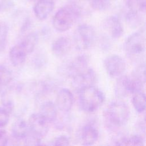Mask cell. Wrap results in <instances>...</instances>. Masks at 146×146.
Returning a JSON list of instances; mask_svg holds the SVG:
<instances>
[{
    "label": "cell",
    "instance_id": "5",
    "mask_svg": "<svg viewBox=\"0 0 146 146\" xmlns=\"http://www.w3.org/2000/svg\"><path fill=\"white\" fill-rule=\"evenodd\" d=\"M73 39L77 49L79 50L89 49L95 42L96 33L95 29L90 25L82 24L75 29Z\"/></svg>",
    "mask_w": 146,
    "mask_h": 146
},
{
    "label": "cell",
    "instance_id": "20",
    "mask_svg": "<svg viewBox=\"0 0 146 146\" xmlns=\"http://www.w3.org/2000/svg\"><path fill=\"white\" fill-rule=\"evenodd\" d=\"M144 139L142 136L137 135L122 137L116 141V145H143Z\"/></svg>",
    "mask_w": 146,
    "mask_h": 146
},
{
    "label": "cell",
    "instance_id": "25",
    "mask_svg": "<svg viewBox=\"0 0 146 146\" xmlns=\"http://www.w3.org/2000/svg\"><path fill=\"white\" fill-rule=\"evenodd\" d=\"M88 1L90 6L98 11L108 10L111 5V0H88Z\"/></svg>",
    "mask_w": 146,
    "mask_h": 146
},
{
    "label": "cell",
    "instance_id": "14",
    "mask_svg": "<svg viewBox=\"0 0 146 146\" xmlns=\"http://www.w3.org/2000/svg\"><path fill=\"white\" fill-rule=\"evenodd\" d=\"M55 7L52 0H38L33 7V11L35 17L40 20L46 19L53 11Z\"/></svg>",
    "mask_w": 146,
    "mask_h": 146
},
{
    "label": "cell",
    "instance_id": "10",
    "mask_svg": "<svg viewBox=\"0 0 146 146\" xmlns=\"http://www.w3.org/2000/svg\"><path fill=\"white\" fill-rule=\"evenodd\" d=\"M28 125L31 132L41 138L45 136L49 130L48 122L39 113H34L30 116Z\"/></svg>",
    "mask_w": 146,
    "mask_h": 146
},
{
    "label": "cell",
    "instance_id": "18",
    "mask_svg": "<svg viewBox=\"0 0 146 146\" xmlns=\"http://www.w3.org/2000/svg\"><path fill=\"white\" fill-rule=\"evenodd\" d=\"M48 123L55 121L58 116L57 107L51 101L44 102L40 106L39 112Z\"/></svg>",
    "mask_w": 146,
    "mask_h": 146
},
{
    "label": "cell",
    "instance_id": "2",
    "mask_svg": "<svg viewBox=\"0 0 146 146\" xmlns=\"http://www.w3.org/2000/svg\"><path fill=\"white\" fill-rule=\"evenodd\" d=\"M82 10L75 3H70L60 8L54 14L52 24L59 32H64L72 27L80 18Z\"/></svg>",
    "mask_w": 146,
    "mask_h": 146
},
{
    "label": "cell",
    "instance_id": "21",
    "mask_svg": "<svg viewBox=\"0 0 146 146\" xmlns=\"http://www.w3.org/2000/svg\"><path fill=\"white\" fill-rule=\"evenodd\" d=\"M132 99V104L138 113H142L145 108V96L143 91L133 94Z\"/></svg>",
    "mask_w": 146,
    "mask_h": 146
},
{
    "label": "cell",
    "instance_id": "17",
    "mask_svg": "<svg viewBox=\"0 0 146 146\" xmlns=\"http://www.w3.org/2000/svg\"><path fill=\"white\" fill-rule=\"evenodd\" d=\"M11 135L13 137L18 141L23 140L29 133L30 129L28 123L22 119L15 120L11 127Z\"/></svg>",
    "mask_w": 146,
    "mask_h": 146
},
{
    "label": "cell",
    "instance_id": "26",
    "mask_svg": "<svg viewBox=\"0 0 146 146\" xmlns=\"http://www.w3.org/2000/svg\"><path fill=\"white\" fill-rule=\"evenodd\" d=\"M9 34V26L4 22L0 21V51H3L6 47Z\"/></svg>",
    "mask_w": 146,
    "mask_h": 146
},
{
    "label": "cell",
    "instance_id": "3",
    "mask_svg": "<svg viewBox=\"0 0 146 146\" xmlns=\"http://www.w3.org/2000/svg\"><path fill=\"white\" fill-rule=\"evenodd\" d=\"M78 94L79 107L86 112H94L102 106L105 100L104 93L94 86L81 90Z\"/></svg>",
    "mask_w": 146,
    "mask_h": 146
},
{
    "label": "cell",
    "instance_id": "6",
    "mask_svg": "<svg viewBox=\"0 0 146 146\" xmlns=\"http://www.w3.org/2000/svg\"><path fill=\"white\" fill-rule=\"evenodd\" d=\"M145 42L144 35L141 31L131 34L126 39L124 48L129 57H136L142 55L145 51Z\"/></svg>",
    "mask_w": 146,
    "mask_h": 146
},
{
    "label": "cell",
    "instance_id": "19",
    "mask_svg": "<svg viewBox=\"0 0 146 146\" xmlns=\"http://www.w3.org/2000/svg\"><path fill=\"white\" fill-rule=\"evenodd\" d=\"M38 35L36 33H30L26 35L19 43L26 50L27 54H30L34 50L38 41Z\"/></svg>",
    "mask_w": 146,
    "mask_h": 146
},
{
    "label": "cell",
    "instance_id": "31",
    "mask_svg": "<svg viewBox=\"0 0 146 146\" xmlns=\"http://www.w3.org/2000/svg\"><path fill=\"white\" fill-rule=\"evenodd\" d=\"M132 76L139 79V80H141L143 83H145V65L143 64L139 66L137 68H136Z\"/></svg>",
    "mask_w": 146,
    "mask_h": 146
},
{
    "label": "cell",
    "instance_id": "16",
    "mask_svg": "<svg viewBox=\"0 0 146 146\" xmlns=\"http://www.w3.org/2000/svg\"><path fill=\"white\" fill-rule=\"evenodd\" d=\"M27 52L19 43L13 46L9 51V59L11 63L15 67H18L22 65L26 61L27 56Z\"/></svg>",
    "mask_w": 146,
    "mask_h": 146
},
{
    "label": "cell",
    "instance_id": "22",
    "mask_svg": "<svg viewBox=\"0 0 146 146\" xmlns=\"http://www.w3.org/2000/svg\"><path fill=\"white\" fill-rule=\"evenodd\" d=\"M125 5L128 10L144 13L146 7V0H125Z\"/></svg>",
    "mask_w": 146,
    "mask_h": 146
},
{
    "label": "cell",
    "instance_id": "27",
    "mask_svg": "<svg viewBox=\"0 0 146 146\" xmlns=\"http://www.w3.org/2000/svg\"><path fill=\"white\" fill-rule=\"evenodd\" d=\"M15 5L14 0H0V15L12 10Z\"/></svg>",
    "mask_w": 146,
    "mask_h": 146
},
{
    "label": "cell",
    "instance_id": "13",
    "mask_svg": "<svg viewBox=\"0 0 146 146\" xmlns=\"http://www.w3.org/2000/svg\"><path fill=\"white\" fill-rule=\"evenodd\" d=\"M80 140L82 145L94 144L99 138V131L95 125L91 123L84 124L80 130Z\"/></svg>",
    "mask_w": 146,
    "mask_h": 146
},
{
    "label": "cell",
    "instance_id": "4",
    "mask_svg": "<svg viewBox=\"0 0 146 146\" xmlns=\"http://www.w3.org/2000/svg\"><path fill=\"white\" fill-rule=\"evenodd\" d=\"M144 84L141 80L133 76L122 75L117 78L115 86V92L118 98H123L130 94L143 91Z\"/></svg>",
    "mask_w": 146,
    "mask_h": 146
},
{
    "label": "cell",
    "instance_id": "9",
    "mask_svg": "<svg viewBox=\"0 0 146 146\" xmlns=\"http://www.w3.org/2000/svg\"><path fill=\"white\" fill-rule=\"evenodd\" d=\"M88 63L89 57L87 55L82 54L78 55L65 65L64 74L72 78L88 67Z\"/></svg>",
    "mask_w": 146,
    "mask_h": 146
},
{
    "label": "cell",
    "instance_id": "15",
    "mask_svg": "<svg viewBox=\"0 0 146 146\" xmlns=\"http://www.w3.org/2000/svg\"><path fill=\"white\" fill-rule=\"evenodd\" d=\"M72 47L71 40L66 36H60L55 39L51 45L53 54L58 58H62L69 53Z\"/></svg>",
    "mask_w": 146,
    "mask_h": 146
},
{
    "label": "cell",
    "instance_id": "11",
    "mask_svg": "<svg viewBox=\"0 0 146 146\" xmlns=\"http://www.w3.org/2000/svg\"><path fill=\"white\" fill-rule=\"evenodd\" d=\"M103 27L108 35L113 39L120 38L124 33V29L119 18L116 15H110L105 18Z\"/></svg>",
    "mask_w": 146,
    "mask_h": 146
},
{
    "label": "cell",
    "instance_id": "30",
    "mask_svg": "<svg viewBox=\"0 0 146 146\" xmlns=\"http://www.w3.org/2000/svg\"><path fill=\"white\" fill-rule=\"evenodd\" d=\"M46 56L44 54L39 53L34 57V64L36 68L40 69L46 64Z\"/></svg>",
    "mask_w": 146,
    "mask_h": 146
},
{
    "label": "cell",
    "instance_id": "32",
    "mask_svg": "<svg viewBox=\"0 0 146 146\" xmlns=\"http://www.w3.org/2000/svg\"><path fill=\"white\" fill-rule=\"evenodd\" d=\"M9 142V137L6 131L1 128L0 129V146H5Z\"/></svg>",
    "mask_w": 146,
    "mask_h": 146
},
{
    "label": "cell",
    "instance_id": "28",
    "mask_svg": "<svg viewBox=\"0 0 146 146\" xmlns=\"http://www.w3.org/2000/svg\"><path fill=\"white\" fill-rule=\"evenodd\" d=\"M10 113L2 107H0V128L5 127L9 123Z\"/></svg>",
    "mask_w": 146,
    "mask_h": 146
},
{
    "label": "cell",
    "instance_id": "24",
    "mask_svg": "<svg viewBox=\"0 0 146 146\" xmlns=\"http://www.w3.org/2000/svg\"><path fill=\"white\" fill-rule=\"evenodd\" d=\"M13 79V74L7 67L0 64V87L7 86Z\"/></svg>",
    "mask_w": 146,
    "mask_h": 146
},
{
    "label": "cell",
    "instance_id": "33",
    "mask_svg": "<svg viewBox=\"0 0 146 146\" xmlns=\"http://www.w3.org/2000/svg\"><path fill=\"white\" fill-rule=\"evenodd\" d=\"M31 1H38V0H31Z\"/></svg>",
    "mask_w": 146,
    "mask_h": 146
},
{
    "label": "cell",
    "instance_id": "7",
    "mask_svg": "<svg viewBox=\"0 0 146 146\" xmlns=\"http://www.w3.org/2000/svg\"><path fill=\"white\" fill-rule=\"evenodd\" d=\"M104 66L109 76L118 78L124 72L126 69V63L120 55L112 54L104 59Z\"/></svg>",
    "mask_w": 146,
    "mask_h": 146
},
{
    "label": "cell",
    "instance_id": "12",
    "mask_svg": "<svg viewBox=\"0 0 146 146\" xmlns=\"http://www.w3.org/2000/svg\"><path fill=\"white\" fill-rule=\"evenodd\" d=\"M73 103L74 96L70 90L63 88L58 91L56 98L57 108L63 112H68L71 110Z\"/></svg>",
    "mask_w": 146,
    "mask_h": 146
},
{
    "label": "cell",
    "instance_id": "1",
    "mask_svg": "<svg viewBox=\"0 0 146 146\" xmlns=\"http://www.w3.org/2000/svg\"><path fill=\"white\" fill-rule=\"evenodd\" d=\"M129 115L130 111L128 106L120 100L111 102L103 113L106 126L112 130L125 125L128 121Z\"/></svg>",
    "mask_w": 146,
    "mask_h": 146
},
{
    "label": "cell",
    "instance_id": "29",
    "mask_svg": "<svg viewBox=\"0 0 146 146\" xmlns=\"http://www.w3.org/2000/svg\"><path fill=\"white\" fill-rule=\"evenodd\" d=\"M70 144V139L65 135H62L55 137L52 141V145H68Z\"/></svg>",
    "mask_w": 146,
    "mask_h": 146
},
{
    "label": "cell",
    "instance_id": "8",
    "mask_svg": "<svg viewBox=\"0 0 146 146\" xmlns=\"http://www.w3.org/2000/svg\"><path fill=\"white\" fill-rule=\"evenodd\" d=\"M96 78L94 70L87 67L82 72L72 78V85L78 92L86 87L93 86Z\"/></svg>",
    "mask_w": 146,
    "mask_h": 146
},
{
    "label": "cell",
    "instance_id": "23",
    "mask_svg": "<svg viewBox=\"0 0 146 146\" xmlns=\"http://www.w3.org/2000/svg\"><path fill=\"white\" fill-rule=\"evenodd\" d=\"M125 19L128 26L132 28L138 27L142 22L140 13L130 10H128L125 13Z\"/></svg>",
    "mask_w": 146,
    "mask_h": 146
},
{
    "label": "cell",
    "instance_id": "34",
    "mask_svg": "<svg viewBox=\"0 0 146 146\" xmlns=\"http://www.w3.org/2000/svg\"><path fill=\"white\" fill-rule=\"evenodd\" d=\"M0 90H1V87H0Z\"/></svg>",
    "mask_w": 146,
    "mask_h": 146
}]
</instances>
